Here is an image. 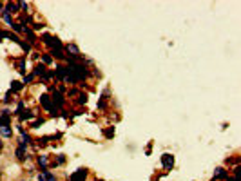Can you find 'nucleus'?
Returning <instances> with one entry per match:
<instances>
[{
    "mask_svg": "<svg viewBox=\"0 0 241 181\" xmlns=\"http://www.w3.org/2000/svg\"><path fill=\"white\" fill-rule=\"evenodd\" d=\"M42 42L46 43V45H49V47H56V49H62V42L56 38V36H53V35H43L42 36Z\"/></svg>",
    "mask_w": 241,
    "mask_h": 181,
    "instance_id": "nucleus-1",
    "label": "nucleus"
},
{
    "mask_svg": "<svg viewBox=\"0 0 241 181\" xmlns=\"http://www.w3.org/2000/svg\"><path fill=\"white\" fill-rule=\"evenodd\" d=\"M40 103L43 105V107H46L49 112H51V114L53 116H56V107L53 105V102H51V98L47 96V94H43V96H40Z\"/></svg>",
    "mask_w": 241,
    "mask_h": 181,
    "instance_id": "nucleus-2",
    "label": "nucleus"
},
{
    "mask_svg": "<svg viewBox=\"0 0 241 181\" xmlns=\"http://www.w3.org/2000/svg\"><path fill=\"white\" fill-rule=\"evenodd\" d=\"M161 165L170 170V168L174 167V157H172L170 154H163V156H161Z\"/></svg>",
    "mask_w": 241,
    "mask_h": 181,
    "instance_id": "nucleus-3",
    "label": "nucleus"
},
{
    "mask_svg": "<svg viewBox=\"0 0 241 181\" xmlns=\"http://www.w3.org/2000/svg\"><path fill=\"white\" fill-rule=\"evenodd\" d=\"M87 177V168H80L78 172H74L71 176V181H83Z\"/></svg>",
    "mask_w": 241,
    "mask_h": 181,
    "instance_id": "nucleus-4",
    "label": "nucleus"
},
{
    "mask_svg": "<svg viewBox=\"0 0 241 181\" xmlns=\"http://www.w3.org/2000/svg\"><path fill=\"white\" fill-rule=\"evenodd\" d=\"M51 100H53V105L55 107H62L63 105V96L60 94V90H55V94H53Z\"/></svg>",
    "mask_w": 241,
    "mask_h": 181,
    "instance_id": "nucleus-5",
    "label": "nucleus"
},
{
    "mask_svg": "<svg viewBox=\"0 0 241 181\" xmlns=\"http://www.w3.org/2000/svg\"><path fill=\"white\" fill-rule=\"evenodd\" d=\"M16 157L20 161H24V160H27V152H26V145H18V149H16Z\"/></svg>",
    "mask_w": 241,
    "mask_h": 181,
    "instance_id": "nucleus-6",
    "label": "nucleus"
},
{
    "mask_svg": "<svg viewBox=\"0 0 241 181\" xmlns=\"http://www.w3.org/2000/svg\"><path fill=\"white\" fill-rule=\"evenodd\" d=\"M11 125V118H9V112L2 110V118H0V127H9Z\"/></svg>",
    "mask_w": 241,
    "mask_h": 181,
    "instance_id": "nucleus-7",
    "label": "nucleus"
},
{
    "mask_svg": "<svg viewBox=\"0 0 241 181\" xmlns=\"http://www.w3.org/2000/svg\"><path fill=\"white\" fill-rule=\"evenodd\" d=\"M22 33H24V35H27V38H29V45L36 42V36H35V33H33V29H29L27 26L24 27V31H22Z\"/></svg>",
    "mask_w": 241,
    "mask_h": 181,
    "instance_id": "nucleus-8",
    "label": "nucleus"
},
{
    "mask_svg": "<svg viewBox=\"0 0 241 181\" xmlns=\"http://www.w3.org/2000/svg\"><path fill=\"white\" fill-rule=\"evenodd\" d=\"M4 13H18V4H6L4 6Z\"/></svg>",
    "mask_w": 241,
    "mask_h": 181,
    "instance_id": "nucleus-9",
    "label": "nucleus"
},
{
    "mask_svg": "<svg viewBox=\"0 0 241 181\" xmlns=\"http://www.w3.org/2000/svg\"><path fill=\"white\" fill-rule=\"evenodd\" d=\"M46 74V65L43 63H40V65H36V69H35V73H33V76H43Z\"/></svg>",
    "mask_w": 241,
    "mask_h": 181,
    "instance_id": "nucleus-10",
    "label": "nucleus"
},
{
    "mask_svg": "<svg viewBox=\"0 0 241 181\" xmlns=\"http://www.w3.org/2000/svg\"><path fill=\"white\" fill-rule=\"evenodd\" d=\"M24 89V83L20 82H11V93H18V90Z\"/></svg>",
    "mask_w": 241,
    "mask_h": 181,
    "instance_id": "nucleus-11",
    "label": "nucleus"
},
{
    "mask_svg": "<svg viewBox=\"0 0 241 181\" xmlns=\"http://www.w3.org/2000/svg\"><path fill=\"white\" fill-rule=\"evenodd\" d=\"M51 54H53V58L65 60V54H63V51H62V49H53V51H51Z\"/></svg>",
    "mask_w": 241,
    "mask_h": 181,
    "instance_id": "nucleus-12",
    "label": "nucleus"
},
{
    "mask_svg": "<svg viewBox=\"0 0 241 181\" xmlns=\"http://www.w3.org/2000/svg\"><path fill=\"white\" fill-rule=\"evenodd\" d=\"M16 69H18V73H22V74H26V58H22L18 63H16Z\"/></svg>",
    "mask_w": 241,
    "mask_h": 181,
    "instance_id": "nucleus-13",
    "label": "nucleus"
},
{
    "mask_svg": "<svg viewBox=\"0 0 241 181\" xmlns=\"http://www.w3.org/2000/svg\"><path fill=\"white\" fill-rule=\"evenodd\" d=\"M217 177H220V179H223V177H227V170L220 167V168H217V170H216V174H214V179H217Z\"/></svg>",
    "mask_w": 241,
    "mask_h": 181,
    "instance_id": "nucleus-14",
    "label": "nucleus"
},
{
    "mask_svg": "<svg viewBox=\"0 0 241 181\" xmlns=\"http://www.w3.org/2000/svg\"><path fill=\"white\" fill-rule=\"evenodd\" d=\"M35 116V112H31V110H26V112H20V120L24 121V120H31Z\"/></svg>",
    "mask_w": 241,
    "mask_h": 181,
    "instance_id": "nucleus-15",
    "label": "nucleus"
},
{
    "mask_svg": "<svg viewBox=\"0 0 241 181\" xmlns=\"http://www.w3.org/2000/svg\"><path fill=\"white\" fill-rule=\"evenodd\" d=\"M0 134H2V136H6V138H9V136L13 134L11 125H9V127H0Z\"/></svg>",
    "mask_w": 241,
    "mask_h": 181,
    "instance_id": "nucleus-16",
    "label": "nucleus"
},
{
    "mask_svg": "<svg viewBox=\"0 0 241 181\" xmlns=\"http://www.w3.org/2000/svg\"><path fill=\"white\" fill-rule=\"evenodd\" d=\"M38 165H42V170L47 168V157L46 156H38Z\"/></svg>",
    "mask_w": 241,
    "mask_h": 181,
    "instance_id": "nucleus-17",
    "label": "nucleus"
},
{
    "mask_svg": "<svg viewBox=\"0 0 241 181\" xmlns=\"http://www.w3.org/2000/svg\"><path fill=\"white\" fill-rule=\"evenodd\" d=\"M65 49H67V53H69V51H71V53H74V56H78V54H80L78 47H76V45H73V43H71V45H67V47H65Z\"/></svg>",
    "mask_w": 241,
    "mask_h": 181,
    "instance_id": "nucleus-18",
    "label": "nucleus"
},
{
    "mask_svg": "<svg viewBox=\"0 0 241 181\" xmlns=\"http://www.w3.org/2000/svg\"><path fill=\"white\" fill-rule=\"evenodd\" d=\"M65 163V156L63 154H60L58 157H56V161H53V165H63Z\"/></svg>",
    "mask_w": 241,
    "mask_h": 181,
    "instance_id": "nucleus-19",
    "label": "nucleus"
},
{
    "mask_svg": "<svg viewBox=\"0 0 241 181\" xmlns=\"http://www.w3.org/2000/svg\"><path fill=\"white\" fill-rule=\"evenodd\" d=\"M42 123H43V118H38L36 121H33V123H31V129H38Z\"/></svg>",
    "mask_w": 241,
    "mask_h": 181,
    "instance_id": "nucleus-20",
    "label": "nucleus"
},
{
    "mask_svg": "<svg viewBox=\"0 0 241 181\" xmlns=\"http://www.w3.org/2000/svg\"><path fill=\"white\" fill-rule=\"evenodd\" d=\"M49 140H51V136H43V138H42V140H38V143H40V145H42V147H46V145H47V141H49Z\"/></svg>",
    "mask_w": 241,
    "mask_h": 181,
    "instance_id": "nucleus-21",
    "label": "nucleus"
},
{
    "mask_svg": "<svg viewBox=\"0 0 241 181\" xmlns=\"http://www.w3.org/2000/svg\"><path fill=\"white\" fill-rule=\"evenodd\" d=\"M20 26H22V24H15V22H13V26H11V27H13V31H15V33H22V31H24V27H20Z\"/></svg>",
    "mask_w": 241,
    "mask_h": 181,
    "instance_id": "nucleus-22",
    "label": "nucleus"
},
{
    "mask_svg": "<svg viewBox=\"0 0 241 181\" xmlns=\"http://www.w3.org/2000/svg\"><path fill=\"white\" fill-rule=\"evenodd\" d=\"M42 62H43V63H51V62H53V56H51V54H43V56H42Z\"/></svg>",
    "mask_w": 241,
    "mask_h": 181,
    "instance_id": "nucleus-23",
    "label": "nucleus"
},
{
    "mask_svg": "<svg viewBox=\"0 0 241 181\" xmlns=\"http://www.w3.org/2000/svg\"><path fill=\"white\" fill-rule=\"evenodd\" d=\"M18 45H20V47L24 49V51H29V49H31V45H29V43H26V42H22V40L18 42Z\"/></svg>",
    "mask_w": 241,
    "mask_h": 181,
    "instance_id": "nucleus-24",
    "label": "nucleus"
},
{
    "mask_svg": "<svg viewBox=\"0 0 241 181\" xmlns=\"http://www.w3.org/2000/svg\"><path fill=\"white\" fill-rule=\"evenodd\" d=\"M85 102H87V94L80 93V100H78V103H85Z\"/></svg>",
    "mask_w": 241,
    "mask_h": 181,
    "instance_id": "nucleus-25",
    "label": "nucleus"
},
{
    "mask_svg": "<svg viewBox=\"0 0 241 181\" xmlns=\"http://www.w3.org/2000/svg\"><path fill=\"white\" fill-rule=\"evenodd\" d=\"M105 136H107V138H113V136H114V130H113V129H107V130H105Z\"/></svg>",
    "mask_w": 241,
    "mask_h": 181,
    "instance_id": "nucleus-26",
    "label": "nucleus"
},
{
    "mask_svg": "<svg viewBox=\"0 0 241 181\" xmlns=\"http://www.w3.org/2000/svg\"><path fill=\"white\" fill-rule=\"evenodd\" d=\"M4 18H6V22H7L9 26H13V20H11V16H9L7 13H4Z\"/></svg>",
    "mask_w": 241,
    "mask_h": 181,
    "instance_id": "nucleus-27",
    "label": "nucleus"
},
{
    "mask_svg": "<svg viewBox=\"0 0 241 181\" xmlns=\"http://www.w3.org/2000/svg\"><path fill=\"white\" fill-rule=\"evenodd\" d=\"M33 78H35L33 74H27V76L24 78V82H26V83H29V82H33ZM26 83H24V85H26Z\"/></svg>",
    "mask_w": 241,
    "mask_h": 181,
    "instance_id": "nucleus-28",
    "label": "nucleus"
},
{
    "mask_svg": "<svg viewBox=\"0 0 241 181\" xmlns=\"http://www.w3.org/2000/svg\"><path fill=\"white\" fill-rule=\"evenodd\" d=\"M11 100H13V98H11V90H9V93H7V94H6V100H4V102H6V103H9V102H11Z\"/></svg>",
    "mask_w": 241,
    "mask_h": 181,
    "instance_id": "nucleus-29",
    "label": "nucleus"
},
{
    "mask_svg": "<svg viewBox=\"0 0 241 181\" xmlns=\"http://www.w3.org/2000/svg\"><path fill=\"white\" fill-rule=\"evenodd\" d=\"M38 181H46V177H43V174H38Z\"/></svg>",
    "mask_w": 241,
    "mask_h": 181,
    "instance_id": "nucleus-30",
    "label": "nucleus"
},
{
    "mask_svg": "<svg viewBox=\"0 0 241 181\" xmlns=\"http://www.w3.org/2000/svg\"><path fill=\"white\" fill-rule=\"evenodd\" d=\"M2 38H4V31H2V29H0V40H2Z\"/></svg>",
    "mask_w": 241,
    "mask_h": 181,
    "instance_id": "nucleus-31",
    "label": "nucleus"
},
{
    "mask_svg": "<svg viewBox=\"0 0 241 181\" xmlns=\"http://www.w3.org/2000/svg\"><path fill=\"white\" fill-rule=\"evenodd\" d=\"M2 7H4V4H0V9H2Z\"/></svg>",
    "mask_w": 241,
    "mask_h": 181,
    "instance_id": "nucleus-32",
    "label": "nucleus"
},
{
    "mask_svg": "<svg viewBox=\"0 0 241 181\" xmlns=\"http://www.w3.org/2000/svg\"><path fill=\"white\" fill-rule=\"evenodd\" d=\"M0 150H2V143H0Z\"/></svg>",
    "mask_w": 241,
    "mask_h": 181,
    "instance_id": "nucleus-33",
    "label": "nucleus"
},
{
    "mask_svg": "<svg viewBox=\"0 0 241 181\" xmlns=\"http://www.w3.org/2000/svg\"><path fill=\"white\" fill-rule=\"evenodd\" d=\"M98 181H103V179H98Z\"/></svg>",
    "mask_w": 241,
    "mask_h": 181,
    "instance_id": "nucleus-34",
    "label": "nucleus"
},
{
    "mask_svg": "<svg viewBox=\"0 0 241 181\" xmlns=\"http://www.w3.org/2000/svg\"><path fill=\"white\" fill-rule=\"evenodd\" d=\"M214 181H216V179H214Z\"/></svg>",
    "mask_w": 241,
    "mask_h": 181,
    "instance_id": "nucleus-35",
    "label": "nucleus"
}]
</instances>
